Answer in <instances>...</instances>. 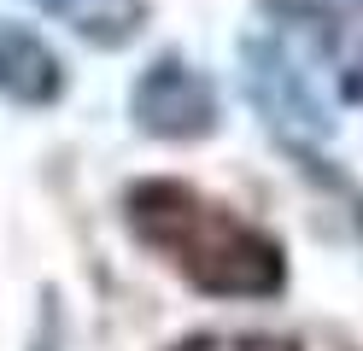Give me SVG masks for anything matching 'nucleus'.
Here are the masks:
<instances>
[{"instance_id": "nucleus-2", "label": "nucleus", "mask_w": 363, "mask_h": 351, "mask_svg": "<svg viewBox=\"0 0 363 351\" xmlns=\"http://www.w3.org/2000/svg\"><path fill=\"white\" fill-rule=\"evenodd\" d=\"M240 65H246V94H252V106L264 111V123L276 135H287V140H328L334 135L323 94H316V82L299 70V59L281 41L252 35L240 47Z\"/></svg>"}, {"instance_id": "nucleus-1", "label": "nucleus", "mask_w": 363, "mask_h": 351, "mask_svg": "<svg viewBox=\"0 0 363 351\" xmlns=\"http://www.w3.org/2000/svg\"><path fill=\"white\" fill-rule=\"evenodd\" d=\"M129 223L147 234L158 252H170L182 275L206 293L223 299H258L281 287V252L264 240L258 228H246L223 205L199 199L182 182H147L129 194Z\"/></svg>"}, {"instance_id": "nucleus-5", "label": "nucleus", "mask_w": 363, "mask_h": 351, "mask_svg": "<svg viewBox=\"0 0 363 351\" xmlns=\"http://www.w3.org/2000/svg\"><path fill=\"white\" fill-rule=\"evenodd\" d=\"M35 6L53 12V18H65L77 35L100 41V47H123V41L147 23V6H141V0H35Z\"/></svg>"}, {"instance_id": "nucleus-3", "label": "nucleus", "mask_w": 363, "mask_h": 351, "mask_svg": "<svg viewBox=\"0 0 363 351\" xmlns=\"http://www.w3.org/2000/svg\"><path fill=\"white\" fill-rule=\"evenodd\" d=\"M129 111L147 135L164 140H199L217 129V88L206 82V70L182 65V59H158L141 70V82L129 94Z\"/></svg>"}, {"instance_id": "nucleus-7", "label": "nucleus", "mask_w": 363, "mask_h": 351, "mask_svg": "<svg viewBox=\"0 0 363 351\" xmlns=\"http://www.w3.org/2000/svg\"><path fill=\"white\" fill-rule=\"evenodd\" d=\"M182 351H293L287 340H252V334H217V340H194Z\"/></svg>"}, {"instance_id": "nucleus-4", "label": "nucleus", "mask_w": 363, "mask_h": 351, "mask_svg": "<svg viewBox=\"0 0 363 351\" xmlns=\"http://www.w3.org/2000/svg\"><path fill=\"white\" fill-rule=\"evenodd\" d=\"M65 88V65L24 23H0V94L18 106H48Z\"/></svg>"}, {"instance_id": "nucleus-6", "label": "nucleus", "mask_w": 363, "mask_h": 351, "mask_svg": "<svg viewBox=\"0 0 363 351\" xmlns=\"http://www.w3.org/2000/svg\"><path fill=\"white\" fill-rule=\"evenodd\" d=\"M281 6H293L299 18H334V23L363 18V0H281Z\"/></svg>"}]
</instances>
